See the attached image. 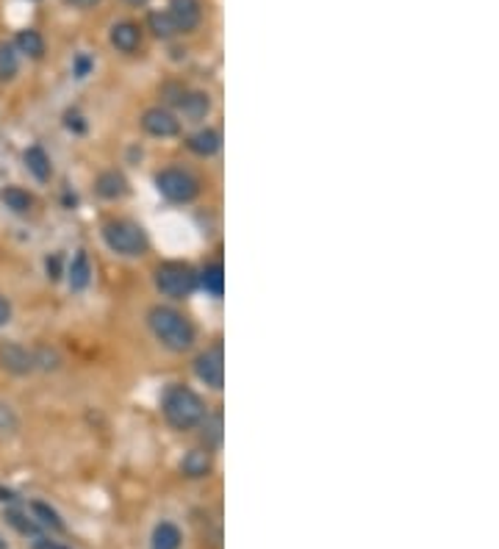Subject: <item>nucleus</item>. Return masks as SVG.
<instances>
[{
    "mask_svg": "<svg viewBox=\"0 0 499 549\" xmlns=\"http://www.w3.org/2000/svg\"><path fill=\"white\" fill-rule=\"evenodd\" d=\"M20 72V53L14 42H0V84H9Z\"/></svg>",
    "mask_w": 499,
    "mask_h": 549,
    "instance_id": "obj_18",
    "label": "nucleus"
},
{
    "mask_svg": "<svg viewBox=\"0 0 499 549\" xmlns=\"http://www.w3.org/2000/svg\"><path fill=\"white\" fill-rule=\"evenodd\" d=\"M0 549H6V541H4V538H0Z\"/></svg>",
    "mask_w": 499,
    "mask_h": 549,
    "instance_id": "obj_35",
    "label": "nucleus"
},
{
    "mask_svg": "<svg viewBox=\"0 0 499 549\" xmlns=\"http://www.w3.org/2000/svg\"><path fill=\"white\" fill-rule=\"evenodd\" d=\"M147 324L153 336L172 353H186V349L194 344V328L192 322L169 306H153L147 311Z\"/></svg>",
    "mask_w": 499,
    "mask_h": 549,
    "instance_id": "obj_2",
    "label": "nucleus"
},
{
    "mask_svg": "<svg viewBox=\"0 0 499 549\" xmlns=\"http://www.w3.org/2000/svg\"><path fill=\"white\" fill-rule=\"evenodd\" d=\"M194 372L209 389L219 391L225 386V349H222V344H214L206 349V353H200L194 361Z\"/></svg>",
    "mask_w": 499,
    "mask_h": 549,
    "instance_id": "obj_6",
    "label": "nucleus"
},
{
    "mask_svg": "<svg viewBox=\"0 0 499 549\" xmlns=\"http://www.w3.org/2000/svg\"><path fill=\"white\" fill-rule=\"evenodd\" d=\"M142 128H144V134L156 136V139H172V136L181 134V119L169 109L156 106V109H147L142 114Z\"/></svg>",
    "mask_w": 499,
    "mask_h": 549,
    "instance_id": "obj_8",
    "label": "nucleus"
},
{
    "mask_svg": "<svg viewBox=\"0 0 499 549\" xmlns=\"http://www.w3.org/2000/svg\"><path fill=\"white\" fill-rule=\"evenodd\" d=\"M169 17L178 25V34H192L203 22V6L200 0H169Z\"/></svg>",
    "mask_w": 499,
    "mask_h": 549,
    "instance_id": "obj_9",
    "label": "nucleus"
},
{
    "mask_svg": "<svg viewBox=\"0 0 499 549\" xmlns=\"http://www.w3.org/2000/svg\"><path fill=\"white\" fill-rule=\"evenodd\" d=\"M0 503H17V494H14V491H6V488H0Z\"/></svg>",
    "mask_w": 499,
    "mask_h": 549,
    "instance_id": "obj_33",
    "label": "nucleus"
},
{
    "mask_svg": "<svg viewBox=\"0 0 499 549\" xmlns=\"http://www.w3.org/2000/svg\"><path fill=\"white\" fill-rule=\"evenodd\" d=\"M150 549H181V530L172 521H161L153 530V541Z\"/></svg>",
    "mask_w": 499,
    "mask_h": 549,
    "instance_id": "obj_21",
    "label": "nucleus"
},
{
    "mask_svg": "<svg viewBox=\"0 0 499 549\" xmlns=\"http://www.w3.org/2000/svg\"><path fill=\"white\" fill-rule=\"evenodd\" d=\"M128 4H131V6H144L147 0H128Z\"/></svg>",
    "mask_w": 499,
    "mask_h": 549,
    "instance_id": "obj_34",
    "label": "nucleus"
},
{
    "mask_svg": "<svg viewBox=\"0 0 499 549\" xmlns=\"http://www.w3.org/2000/svg\"><path fill=\"white\" fill-rule=\"evenodd\" d=\"M67 281H70V289L72 291H84L92 281V264H89V256L84 253V250H78L75 253V258L70 261L67 266Z\"/></svg>",
    "mask_w": 499,
    "mask_h": 549,
    "instance_id": "obj_15",
    "label": "nucleus"
},
{
    "mask_svg": "<svg viewBox=\"0 0 499 549\" xmlns=\"http://www.w3.org/2000/svg\"><path fill=\"white\" fill-rule=\"evenodd\" d=\"M181 471L192 480H200V478H209L211 474V453L209 449H189L181 461Z\"/></svg>",
    "mask_w": 499,
    "mask_h": 549,
    "instance_id": "obj_14",
    "label": "nucleus"
},
{
    "mask_svg": "<svg viewBox=\"0 0 499 549\" xmlns=\"http://www.w3.org/2000/svg\"><path fill=\"white\" fill-rule=\"evenodd\" d=\"M161 414L175 430H194L206 419V403L189 386H169L161 397Z\"/></svg>",
    "mask_w": 499,
    "mask_h": 549,
    "instance_id": "obj_1",
    "label": "nucleus"
},
{
    "mask_svg": "<svg viewBox=\"0 0 499 549\" xmlns=\"http://www.w3.org/2000/svg\"><path fill=\"white\" fill-rule=\"evenodd\" d=\"M0 366L6 372L17 374V378H25V374L37 372V358H34V347H22L17 341H4L0 344Z\"/></svg>",
    "mask_w": 499,
    "mask_h": 549,
    "instance_id": "obj_7",
    "label": "nucleus"
},
{
    "mask_svg": "<svg viewBox=\"0 0 499 549\" xmlns=\"http://www.w3.org/2000/svg\"><path fill=\"white\" fill-rule=\"evenodd\" d=\"M186 147L192 150L194 156H200V159H211L214 153H219L222 136H219V131H214V128H200L197 134H192V136L186 139Z\"/></svg>",
    "mask_w": 499,
    "mask_h": 549,
    "instance_id": "obj_13",
    "label": "nucleus"
},
{
    "mask_svg": "<svg viewBox=\"0 0 499 549\" xmlns=\"http://www.w3.org/2000/svg\"><path fill=\"white\" fill-rule=\"evenodd\" d=\"M45 266H47V278H50V281H59V278H61V256H59V253L50 256V258L45 261Z\"/></svg>",
    "mask_w": 499,
    "mask_h": 549,
    "instance_id": "obj_27",
    "label": "nucleus"
},
{
    "mask_svg": "<svg viewBox=\"0 0 499 549\" xmlns=\"http://www.w3.org/2000/svg\"><path fill=\"white\" fill-rule=\"evenodd\" d=\"M197 286H203L211 297H222L225 291V269L222 264H209L203 266V272H197Z\"/></svg>",
    "mask_w": 499,
    "mask_h": 549,
    "instance_id": "obj_19",
    "label": "nucleus"
},
{
    "mask_svg": "<svg viewBox=\"0 0 499 549\" xmlns=\"http://www.w3.org/2000/svg\"><path fill=\"white\" fill-rule=\"evenodd\" d=\"M17 430H20L17 411L9 403L0 399V438H12V436H17Z\"/></svg>",
    "mask_w": 499,
    "mask_h": 549,
    "instance_id": "obj_25",
    "label": "nucleus"
},
{
    "mask_svg": "<svg viewBox=\"0 0 499 549\" xmlns=\"http://www.w3.org/2000/svg\"><path fill=\"white\" fill-rule=\"evenodd\" d=\"M22 161H25V169H29L39 184H47L50 175H53V167H50V156L45 153L39 144H34V147L25 150Z\"/></svg>",
    "mask_w": 499,
    "mask_h": 549,
    "instance_id": "obj_16",
    "label": "nucleus"
},
{
    "mask_svg": "<svg viewBox=\"0 0 499 549\" xmlns=\"http://www.w3.org/2000/svg\"><path fill=\"white\" fill-rule=\"evenodd\" d=\"M31 511H34V516L45 524V528H50V530H56V533H64V521H61V516L50 508V505H45V503H31Z\"/></svg>",
    "mask_w": 499,
    "mask_h": 549,
    "instance_id": "obj_26",
    "label": "nucleus"
},
{
    "mask_svg": "<svg viewBox=\"0 0 499 549\" xmlns=\"http://www.w3.org/2000/svg\"><path fill=\"white\" fill-rule=\"evenodd\" d=\"M34 358H37V372H56L61 366V356H59V349L53 347H34Z\"/></svg>",
    "mask_w": 499,
    "mask_h": 549,
    "instance_id": "obj_24",
    "label": "nucleus"
},
{
    "mask_svg": "<svg viewBox=\"0 0 499 549\" xmlns=\"http://www.w3.org/2000/svg\"><path fill=\"white\" fill-rule=\"evenodd\" d=\"M178 109L189 122H200L211 111V97L209 92H184L178 100Z\"/></svg>",
    "mask_w": 499,
    "mask_h": 549,
    "instance_id": "obj_12",
    "label": "nucleus"
},
{
    "mask_svg": "<svg viewBox=\"0 0 499 549\" xmlns=\"http://www.w3.org/2000/svg\"><path fill=\"white\" fill-rule=\"evenodd\" d=\"M67 6H72V9H81V12H86V9H94L100 0H64Z\"/></svg>",
    "mask_w": 499,
    "mask_h": 549,
    "instance_id": "obj_31",
    "label": "nucleus"
},
{
    "mask_svg": "<svg viewBox=\"0 0 499 549\" xmlns=\"http://www.w3.org/2000/svg\"><path fill=\"white\" fill-rule=\"evenodd\" d=\"M103 242L111 253L122 258H139L150 250L147 234L131 219H109L103 225Z\"/></svg>",
    "mask_w": 499,
    "mask_h": 549,
    "instance_id": "obj_3",
    "label": "nucleus"
},
{
    "mask_svg": "<svg viewBox=\"0 0 499 549\" xmlns=\"http://www.w3.org/2000/svg\"><path fill=\"white\" fill-rule=\"evenodd\" d=\"M150 22V31H153L159 39H172L178 37V25H175V20L169 17V12H153L147 17Z\"/></svg>",
    "mask_w": 499,
    "mask_h": 549,
    "instance_id": "obj_22",
    "label": "nucleus"
},
{
    "mask_svg": "<svg viewBox=\"0 0 499 549\" xmlns=\"http://www.w3.org/2000/svg\"><path fill=\"white\" fill-rule=\"evenodd\" d=\"M14 47H17V53L29 56V59H42V56H45V39H42V34L34 31V29L20 31L17 39H14Z\"/></svg>",
    "mask_w": 499,
    "mask_h": 549,
    "instance_id": "obj_17",
    "label": "nucleus"
},
{
    "mask_svg": "<svg viewBox=\"0 0 499 549\" xmlns=\"http://www.w3.org/2000/svg\"><path fill=\"white\" fill-rule=\"evenodd\" d=\"M34 549H67V546H61V544H56V541H47V538H37V541H34Z\"/></svg>",
    "mask_w": 499,
    "mask_h": 549,
    "instance_id": "obj_32",
    "label": "nucleus"
},
{
    "mask_svg": "<svg viewBox=\"0 0 499 549\" xmlns=\"http://www.w3.org/2000/svg\"><path fill=\"white\" fill-rule=\"evenodd\" d=\"M94 192L103 200H122V197H128L131 184L119 169H106L94 178Z\"/></svg>",
    "mask_w": 499,
    "mask_h": 549,
    "instance_id": "obj_11",
    "label": "nucleus"
},
{
    "mask_svg": "<svg viewBox=\"0 0 499 549\" xmlns=\"http://www.w3.org/2000/svg\"><path fill=\"white\" fill-rule=\"evenodd\" d=\"M156 289L164 297L184 299L197 289V272L189 264L181 261H167L156 269Z\"/></svg>",
    "mask_w": 499,
    "mask_h": 549,
    "instance_id": "obj_4",
    "label": "nucleus"
},
{
    "mask_svg": "<svg viewBox=\"0 0 499 549\" xmlns=\"http://www.w3.org/2000/svg\"><path fill=\"white\" fill-rule=\"evenodd\" d=\"M156 189L169 203H192L200 194V181L181 167H167L156 175Z\"/></svg>",
    "mask_w": 499,
    "mask_h": 549,
    "instance_id": "obj_5",
    "label": "nucleus"
},
{
    "mask_svg": "<svg viewBox=\"0 0 499 549\" xmlns=\"http://www.w3.org/2000/svg\"><path fill=\"white\" fill-rule=\"evenodd\" d=\"M4 519L12 524V528L17 530V533H22V536H34V538H39V524L37 521H31L29 516H25L22 511H17V508H6V513H4Z\"/></svg>",
    "mask_w": 499,
    "mask_h": 549,
    "instance_id": "obj_23",
    "label": "nucleus"
},
{
    "mask_svg": "<svg viewBox=\"0 0 499 549\" xmlns=\"http://www.w3.org/2000/svg\"><path fill=\"white\" fill-rule=\"evenodd\" d=\"M109 39H111V45L119 50V53L131 56V53H136V50L142 47V29H139L136 22H131V20H122V22L111 25Z\"/></svg>",
    "mask_w": 499,
    "mask_h": 549,
    "instance_id": "obj_10",
    "label": "nucleus"
},
{
    "mask_svg": "<svg viewBox=\"0 0 499 549\" xmlns=\"http://www.w3.org/2000/svg\"><path fill=\"white\" fill-rule=\"evenodd\" d=\"M64 119H67V128H70V131H75V134H84V131H86V122L81 119V114L67 111Z\"/></svg>",
    "mask_w": 499,
    "mask_h": 549,
    "instance_id": "obj_28",
    "label": "nucleus"
},
{
    "mask_svg": "<svg viewBox=\"0 0 499 549\" xmlns=\"http://www.w3.org/2000/svg\"><path fill=\"white\" fill-rule=\"evenodd\" d=\"M9 319H12V303H9L4 294H0V328H4Z\"/></svg>",
    "mask_w": 499,
    "mask_h": 549,
    "instance_id": "obj_30",
    "label": "nucleus"
},
{
    "mask_svg": "<svg viewBox=\"0 0 499 549\" xmlns=\"http://www.w3.org/2000/svg\"><path fill=\"white\" fill-rule=\"evenodd\" d=\"M0 200H4V206L14 214H29L34 209V197L20 186H6L0 192Z\"/></svg>",
    "mask_w": 499,
    "mask_h": 549,
    "instance_id": "obj_20",
    "label": "nucleus"
},
{
    "mask_svg": "<svg viewBox=\"0 0 499 549\" xmlns=\"http://www.w3.org/2000/svg\"><path fill=\"white\" fill-rule=\"evenodd\" d=\"M92 59L89 56H78V59H75V78H86V75H89V70H92Z\"/></svg>",
    "mask_w": 499,
    "mask_h": 549,
    "instance_id": "obj_29",
    "label": "nucleus"
}]
</instances>
